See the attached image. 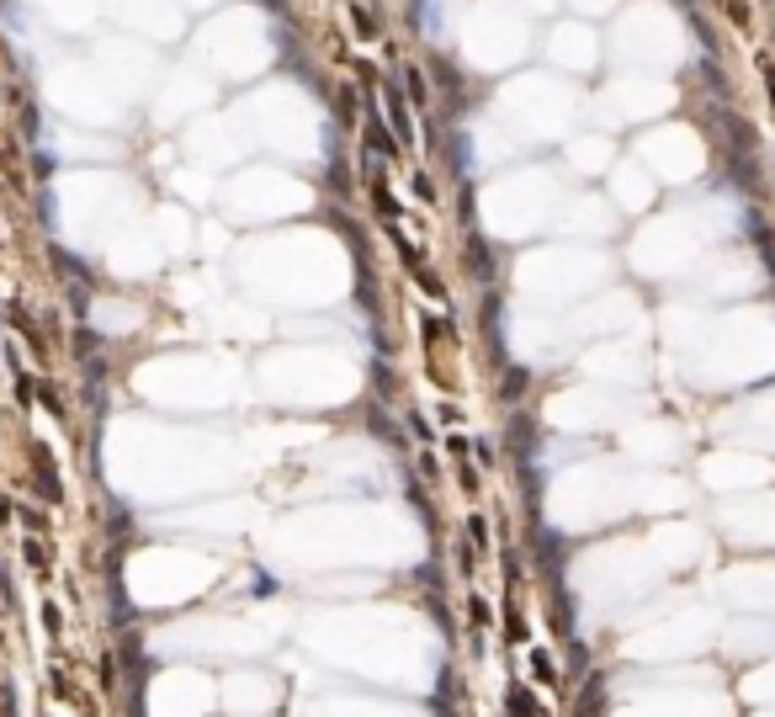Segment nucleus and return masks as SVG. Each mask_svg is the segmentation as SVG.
Here are the masks:
<instances>
[]
</instances>
